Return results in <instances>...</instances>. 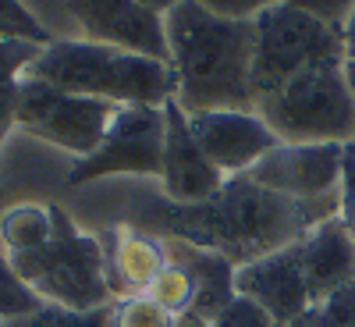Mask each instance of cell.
Wrapping results in <instances>:
<instances>
[{
    "mask_svg": "<svg viewBox=\"0 0 355 327\" xmlns=\"http://www.w3.org/2000/svg\"><path fill=\"white\" fill-rule=\"evenodd\" d=\"M341 214L338 192L320 199H291L256 185L249 174H234L206 203H171L167 196L139 199L132 228L157 239H182L227 256L234 267L270 256Z\"/></svg>",
    "mask_w": 355,
    "mask_h": 327,
    "instance_id": "cell-1",
    "label": "cell"
},
{
    "mask_svg": "<svg viewBox=\"0 0 355 327\" xmlns=\"http://www.w3.org/2000/svg\"><path fill=\"white\" fill-rule=\"evenodd\" d=\"M288 327H334V324H331V317L323 313L320 306H309V310H306L299 320H295V324H288Z\"/></svg>",
    "mask_w": 355,
    "mask_h": 327,
    "instance_id": "cell-29",
    "label": "cell"
},
{
    "mask_svg": "<svg viewBox=\"0 0 355 327\" xmlns=\"http://www.w3.org/2000/svg\"><path fill=\"white\" fill-rule=\"evenodd\" d=\"M178 327H214L210 320H199V317H192V313H185L182 320H178Z\"/></svg>",
    "mask_w": 355,
    "mask_h": 327,
    "instance_id": "cell-33",
    "label": "cell"
},
{
    "mask_svg": "<svg viewBox=\"0 0 355 327\" xmlns=\"http://www.w3.org/2000/svg\"><path fill=\"white\" fill-rule=\"evenodd\" d=\"M199 8H206L217 18H231V22H252L256 15H263L266 8L281 4V0H196Z\"/></svg>",
    "mask_w": 355,
    "mask_h": 327,
    "instance_id": "cell-25",
    "label": "cell"
},
{
    "mask_svg": "<svg viewBox=\"0 0 355 327\" xmlns=\"http://www.w3.org/2000/svg\"><path fill=\"white\" fill-rule=\"evenodd\" d=\"M299 256L313 306L327 303L334 292L355 281V239L341 217L316 224L306 239H299Z\"/></svg>",
    "mask_w": 355,
    "mask_h": 327,
    "instance_id": "cell-15",
    "label": "cell"
},
{
    "mask_svg": "<svg viewBox=\"0 0 355 327\" xmlns=\"http://www.w3.org/2000/svg\"><path fill=\"white\" fill-rule=\"evenodd\" d=\"M0 142H4V132H0Z\"/></svg>",
    "mask_w": 355,
    "mask_h": 327,
    "instance_id": "cell-34",
    "label": "cell"
},
{
    "mask_svg": "<svg viewBox=\"0 0 355 327\" xmlns=\"http://www.w3.org/2000/svg\"><path fill=\"white\" fill-rule=\"evenodd\" d=\"M234 292L252 299L256 306H263L277 327L295 324L313 306L309 288H306V274H302L299 242L284 246L270 256L242 263L239 271H234Z\"/></svg>",
    "mask_w": 355,
    "mask_h": 327,
    "instance_id": "cell-12",
    "label": "cell"
},
{
    "mask_svg": "<svg viewBox=\"0 0 355 327\" xmlns=\"http://www.w3.org/2000/svg\"><path fill=\"white\" fill-rule=\"evenodd\" d=\"M178 103L185 114L256 110L252 93V22L217 18L196 0L164 15Z\"/></svg>",
    "mask_w": 355,
    "mask_h": 327,
    "instance_id": "cell-2",
    "label": "cell"
},
{
    "mask_svg": "<svg viewBox=\"0 0 355 327\" xmlns=\"http://www.w3.org/2000/svg\"><path fill=\"white\" fill-rule=\"evenodd\" d=\"M0 327H4V320H0Z\"/></svg>",
    "mask_w": 355,
    "mask_h": 327,
    "instance_id": "cell-36",
    "label": "cell"
},
{
    "mask_svg": "<svg viewBox=\"0 0 355 327\" xmlns=\"http://www.w3.org/2000/svg\"><path fill=\"white\" fill-rule=\"evenodd\" d=\"M189 128L210 164L224 174H249L252 164H259L266 153L281 146L274 128L263 121L256 110H202L189 114Z\"/></svg>",
    "mask_w": 355,
    "mask_h": 327,
    "instance_id": "cell-10",
    "label": "cell"
},
{
    "mask_svg": "<svg viewBox=\"0 0 355 327\" xmlns=\"http://www.w3.org/2000/svg\"><path fill=\"white\" fill-rule=\"evenodd\" d=\"M68 11L82 25L89 43L121 47V50L171 65L164 18L146 11L135 0H68Z\"/></svg>",
    "mask_w": 355,
    "mask_h": 327,
    "instance_id": "cell-11",
    "label": "cell"
},
{
    "mask_svg": "<svg viewBox=\"0 0 355 327\" xmlns=\"http://www.w3.org/2000/svg\"><path fill=\"white\" fill-rule=\"evenodd\" d=\"M117 110L121 107L110 100L64 93V89H57L50 82L25 75L18 85L15 125L40 135L50 146H61V150H68L75 157H89L100 150V142H103Z\"/></svg>",
    "mask_w": 355,
    "mask_h": 327,
    "instance_id": "cell-7",
    "label": "cell"
},
{
    "mask_svg": "<svg viewBox=\"0 0 355 327\" xmlns=\"http://www.w3.org/2000/svg\"><path fill=\"white\" fill-rule=\"evenodd\" d=\"M164 121H167V135H164V196L171 203H206L220 192V185L227 178L210 164V157L202 153V146L196 142L192 128H189V114L182 110L178 100L164 103Z\"/></svg>",
    "mask_w": 355,
    "mask_h": 327,
    "instance_id": "cell-13",
    "label": "cell"
},
{
    "mask_svg": "<svg viewBox=\"0 0 355 327\" xmlns=\"http://www.w3.org/2000/svg\"><path fill=\"white\" fill-rule=\"evenodd\" d=\"M214 327H277L270 320V313H266L263 306H256L252 299H245V295H234L231 306L214 320Z\"/></svg>",
    "mask_w": 355,
    "mask_h": 327,
    "instance_id": "cell-24",
    "label": "cell"
},
{
    "mask_svg": "<svg viewBox=\"0 0 355 327\" xmlns=\"http://www.w3.org/2000/svg\"><path fill=\"white\" fill-rule=\"evenodd\" d=\"M164 246H167V260L185 267L189 278L196 281L192 317L214 324L231 306L234 295H239L234 292V271H239V267L214 249H202V246H192V242H182V239H164Z\"/></svg>",
    "mask_w": 355,
    "mask_h": 327,
    "instance_id": "cell-16",
    "label": "cell"
},
{
    "mask_svg": "<svg viewBox=\"0 0 355 327\" xmlns=\"http://www.w3.org/2000/svg\"><path fill=\"white\" fill-rule=\"evenodd\" d=\"M341 153V142H281L249 167V178L291 199H320L338 192Z\"/></svg>",
    "mask_w": 355,
    "mask_h": 327,
    "instance_id": "cell-9",
    "label": "cell"
},
{
    "mask_svg": "<svg viewBox=\"0 0 355 327\" xmlns=\"http://www.w3.org/2000/svg\"><path fill=\"white\" fill-rule=\"evenodd\" d=\"M341 75H345V85H348V93L355 97V57H345V61H341Z\"/></svg>",
    "mask_w": 355,
    "mask_h": 327,
    "instance_id": "cell-32",
    "label": "cell"
},
{
    "mask_svg": "<svg viewBox=\"0 0 355 327\" xmlns=\"http://www.w3.org/2000/svg\"><path fill=\"white\" fill-rule=\"evenodd\" d=\"M146 295H150L157 306H164L171 317L182 320L196 306V281L189 278L185 267H178V263L167 260V267L157 274V281L150 285V292H146Z\"/></svg>",
    "mask_w": 355,
    "mask_h": 327,
    "instance_id": "cell-19",
    "label": "cell"
},
{
    "mask_svg": "<svg viewBox=\"0 0 355 327\" xmlns=\"http://www.w3.org/2000/svg\"><path fill=\"white\" fill-rule=\"evenodd\" d=\"M345 61L341 28L291 4H274L252 18V93L256 100L281 89L295 75Z\"/></svg>",
    "mask_w": 355,
    "mask_h": 327,
    "instance_id": "cell-6",
    "label": "cell"
},
{
    "mask_svg": "<svg viewBox=\"0 0 355 327\" xmlns=\"http://www.w3.org/2000/svg\"><path fill=\"white\" fill-rule=\"evenodd\" d=\"M320 310L331 317L334 327H355V281L334 292L327 303H320Z\"/></svg>",
    "mask_w": 355,
    "mask_h": 327,
    "instance_id": "cell-28",
    "label": "cell"
},
{
    "mask_svg": "<svg viewBox=\"0 0 355 327\" xmlns=\"http://www.w3.org/2000/svg\"><path fill=\"white\" fill-rule=\"evenodd\" d=\"M284 4H291V8H299V11L320 18V22H327V25L341 28L345 18H348L352 8H355V0H284Z\"/></svg>",
    "mask_w": 355,
    "mask_h": 327,
    "instance_id": "cell-27",
    "label": "cell"
},
{
    "mask_svg": "<svg viewBox=\"0 0 355 327\" xmlns=\"http://www.w3.org/2000/svg\"><path fill=\"white\" fill-rule=\"evenodd\" d=\"M338 203H341V221L355 228V142H345L341 153V182H338Z\"/></svg>",
    "mask_w": 355,
    "mask_h": 327,
    "instance_id": "cell-26",
    "label": "cell"
},
{
    "mask_svg": "<svg viewBox=\"0 0 355 327\" xmlns=\"http://www.w3.org/2000/svg\"><path fill=\"white\" fill-rule=\"evenodd\" d=\"M43 306L46 303L36 295V288L18 278V271L11 267L8 256H0V320L11 324V320H21V317H33Z\"/></svg>",
    "mask_w": 355,
    "mask_h": 327,
    "instance_id": "cell-21",
    "label": "cell"
},
{
    "mask_svg": "<svg viewBox=\"0 0 355 327\" xmlns=\"http://www.w3.org/2000/svg\"><path fill=\"white\" fill-rule=\"evenodd\" d=\"M53 239V214L50 206L40 203H21L0 214V242H4L8 256H25L36 253Z\"/></svg>",
    "mask_w": 355,
    "mask_h": 327,
    "instance_id": "cell-17",
    "label": "cell"
},
{
    "mask_svg": "<svg viewBox=\"0 0 355 327\" xmlns=\"http://www.w3.org/2000/svg\"><path fill=\"white\" fill-rule=\"evenodd\" d=\"M114 306H100V310H68V306H53L46 303L43 310H36L33 317L11 320L4 327H114Z\"/></svg>",
    "mask_w": 355,
    "mask_h": 327,
    "instance_id": "cell-20",
    "label": "cell"
},
{
    "mask_svg": "<svg viewBox=\"0 0 355 327\" xmlns=\"http://www.w3.org/2000/svg\"><path fill=\"white\" fill-rule=\"evenodd\" d=\"M43 53V47L25 43V40H0V132L15 128V110H18V85L33 61Z\"/></svg>",
    "mask_w": 355,
    "mask_h": 327,
    "instance_id": "cell-18",
    "label": "cell"
},
{
    "mask_svg": "<svg viewBox=\"0 0 355 327\" xmlns=\"http://www.w3.org/2000/svg\"><path fill=\"white\" fill-rule=\"evenodd\" d=\"M135 4H142L146 11H153V15H160V18H164V15H171L178 4H182V0H135Z\"/></svg>",
    "mask_w": 355,
    "mask_h": 327,
    "instance_id": "cell-31",
    "label": "cell"
},
{
    "mask_svg": "<svg viewBox=\"0 0 355 327\" xmlns=\"http://www.w3.org/2000/svg\"><path fill=\"white\" fill-rule=\"evenodd\" d=\"M114 327H178V317L157 306L150 295H132L114 306Z\"/></svg>",
    "mask_w": 355,
    "mask_h": 327,
    "instance_id": "cell-23",
    "label": "cell"
},
{
    "mask_svg": "<svg viewBox=\"0 0 355 327\" xmlns=\"http://www.w3.org/2000/svg\"><path fill=\"white\" fill-rule=\"evenodd\" d=\"M256 114L281 142H355V97L345 85L341 61L309 68L259 97Z\"/></svg>",
    "mask_w": 355,
    "mask_h": 327,
    "instance_id": "cell-5",
    "label": "cell"
},
{
    "mask_svg": "<svg viewBox=\"0 0 355 327\" xmlns=\"http://www.w3.org/2000/svg\"><path fill=\"white\" fill-rule=\"evenodd\" d=\"M103 260H107V285L117 303L132 299V295H146L157 274L167 267V246L164 239L139 228H110L103 239Z\"/></svg>",
    "mask_w": 355,
    "mask_h": 327,
    "instance_id": "cell-14",
    "label": "cell"
},
{
    "mask_svg": "<svg viewBox=\"0 0 355 327\" xmlns=\"http://www.w3.org/2000/svg\"><path fill=\"white\" fill-rule=\"evenodd\" d=\"M341 43H345V57H355V8L341 25Z\"/></svg>",
    "mask_w": 355,
    "mask_h": 327,
    "instance_id": "cell-30",
    "label": "cell"
},
{
    "mask_svg": "<svg viewBox=\"0 0 355 327\" xmlns=\"http://www.w3.org/2000/svg\"><path fill=\"white\" fill-rule=\"evenodd\" d=\"M0 40H25L36 47H50V28L28 11L21 0H0Z\"/></svg>",
    "mask_w": 355,
    "mask_h": 327,
    "instance_id": "cell-22",
    "label": "cell"
},
{
    "mask_svg": "<svg viewBox=\"0 0 355 327\" xmlns=\"http://www.w3.org/2000/svg\"><path fill=\"white\" fill-rule=\"evenodd\" d=\"M352 239H355V228H352Z\"/></svg>",
    "mask_w": 355,
    "mask_h": 327,
    "instance_id": "cell-35",
    "label": "cell"
},
{
    "mask_svg": "<svg viewBox=\"0 0 355 327\" xmlns=\"http://www.w3.org/2000/svg\"><path fill=\"white\" fill-rule=\"evenodd\" d=\"M164 135H167L164 107H121L114 114L100 150L82 157L71 167L68 185L75 189V185L110 178V174L160 178L164 174Z\"/></svg>",
    "mask_w": 355,
    "mask_h": 327,
    "instance_id": "cell-8",
    "label": "cell"
},
{
    "mask_svg": "<svg viewBox=\"0 0 355 327\" xmlns=\"http://www.w3.org/2000/svg\"><path fill=\"white\" fill-rule=\"evenodd\" d=\"M50 214H53V239L36 253L8 256L18 278L28 281L40 299L53 306L68 310L110 306L114 295L107 285V260L100 239L82 235L57 203H50Z\"/></svg>",
    "mask_w": 355,
    "mask_h": 327,
    "instance_id": "cell-4",
    "label": "cell"
},
{
    "mask_svg": "<svg viewBox=\"0 0 355 327\" xmlns=\"http://www.w3.org/2000/svg\"><path fill=\"white\" fill-rule=\"evenodd\" d=\"M25 75L117 107H164L178 97V75L167 61L89 40H53Z\"/></svg>",
    "mask_w": 355,
    "mask_h": 327,
    "instance_id": "cell-3",
    "label": "cell"
}]
</instances>
